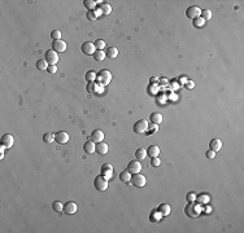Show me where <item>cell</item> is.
<instances>
[{
	"label": "cell",
	"mask_w": 244,
	"mask_h": 233,
	"mask_svg": "<svg viewBox=\"0 0 244 233\" xmlns=\"http://www.w3.org/2000/svg\"><path fill=\"white\" fill-rule=\"evenodd\" d=\"M185 213H186L187 216H190V218H197L199 214L201 213V209H200V206L196 205L195 202H188V205H187L186 209H185Z\"/></svg>",
	"instance_id": "1"
},
{
	"label": "cell",
	"mask_w": 244,
	"mask_h": 233,
	"mask_svg": "<svg viewBox=\"0 0 244 233\" xmlns=\"http://www.w3.org/2000/svg\"><path fill=\"white\" fill-rule=\"evenodd\" d=\"M96 79L99 80V83L101 85H108L112 80V73L107 69H103V70L99 71V74L96 75Z\"/></svg>",
	"instance_id": "2"
},
{
	"label": "cell",
	"mask_w": 244,
	"mask_h": 233,
	"mask_svg": "<svg viewBox=\"0 0 244 233\" xmlns=\"http://www.w3.org/2000/svg\"><path fill=\"white\" fill-rule=\"evenodd\" d=\"M94 185H95V188H96L98 191H100V192L105 191V189L108 188V179H105V178H104V176H101V175H99V176H96V178H95Z\"/></svg>",
	"instance_id": "3"
},
{
	"label": "cell",
	"mask_w": 244,
	"mask_h": 233,
	"mask_svg": "<svg viewBox=\"0 0 244 233\" xmlns=\"http://www.w3.org/2000/svg\"><path fill=\"white\" fill-rule=\"evenodd\" d=\"M148 129V122L146 119H139L134 123V132L135 133H144Z\"/></svg>",
	"instance_id": "4"
},
{
	"label": "cell",
	"mask_w": 244,
	"mask_h": 233,
	"mask_svg": "<svg viewBox=\"0 0 244 233\" xmlns=\"http://www.w3.org/2000/svg\"><path fill=\"white\" fill-rule=\"evenodd\" d=\"M130 181L133 183V185H135V187H138V188H143L147 183L144 175H142V174H134L131 176V180Z\"/></svg>",
	"instance_id": "5"
},
{
	"label": "cell",
	"mask_w": 244,
	"mask_h": 233,
	"mask_svg": "<svg viewBox=\"0 0 244 233\" xmlns=\"http://www.w3.org/2000/svg\"><path fill=\"white\" fill-rule=\"evenodd\" d=\"M100 172H101L100 175L109 180V179L113 178V166L109 165V163H104V165L101 166V168H100Z\"/></svg>",
	"instance_id": "6"
},
{
	"label": "cell",
	"mask_w": 244,
	"mask_h": 233,
	"mask_svg": "<svg viewBox=\"0 0 244 233\" xmlns=\"http://www.w3.org/2000/svg\"><path fill=\"white\" fill-rule=\"evenodd\" d=\"M200 14H201V9L196 5H191V7L187 8V11H186V16L188 17V18H192V20L200 17Z\"/></svg>",
	"instance_id": "7"
},
{
	"label": "cell",
	"mask_w": 244,
	"mask_h": 233,
	"mask_svg": "<svg viewBox=\"0 0 244 233\" xmlns=\"http://www.w3.org/2000/svg\"><path fill=\"white\" fill-rule=\"evenodd\" d=\"M142 170V163L139 162V159H135V161H131L129 162L127 165V171L130 172V174H139Z\"/></svg>",
	"instance_id": "8"
},
{
	"label": "cell",
	"mask_w": 244,
	"mask_h": 233,
	"mask_svg": "<svg viewBox=\"0 0 244 233\" xmlns=\"http://www.w3.org/2000/svg\"><path fill=\"white\" fill-rule=\"evenodd\" d=\"M46 61L50 65H56L59 62V54L57 52H55L53 49H50L46 52Z\"/></svg>",
	"instance_id": "9"
},
{
	"label": "cell",
	"mask_w": 244,
	"mask_h": 233,
	"mask_svg": "<svg viewBox=\"0 0 244 233\" xmlns=\"http://www.w3.org/2000/svg\"><path fill=\"white\" fill-rule=\"evenodd\" d=\"M81 51L83 52L85 54L91 56V54H94V53H95L96 48H95V44H94V43H91V42H86V43H83V44H82Z\"/></svg>",
	"instance_id": "10"
},
{
	"label": "cell",
	"mask_w": 244,
	"mask_h": 233,
	"mask_svg": "<svg viewBox=\"0 0 244 233\" xmlns=\"http://www.w3.org/2000/svg\"><path fill=\"white\" fill-rule=\"evenodd\" d=\"M13 144H14V139H13V136L11 135V133H5V135H3L2 137V146H4V148L7 149H11Z\"/></svg>",
	"instance_id": "11"
},
{
	"label": "cell",
	"mask_w": 244,
	"mask_h": 233,
	"mask_svg": "<svg viewBox=\"0 0 244 233\" xmlns=\"http://www.w3.org/2000/svg\"><path fill=\"white\" fill-rule=\"evenodd\" d=\"M70 139V136H69L68 132L65 131H59L57 133H55V140L59 142V144H66Z\"/></svg>",
	"instance_id": "12"
},
{
	"label": "cell",
	"mask_w": 244,
	"mask_h": 233,
	"mask_svg": "<svg viewBox=\"0 0 244 233\" xmlns=\"http://www.w3.org/2000/svg\"><path fill=\"white\" fill-rule=\"evenodd\" d=\"M52 49L57 53H61V52H65L66 51V43L64 40H53L52 43Z\"/></svg>",
	"instance_id": "13"
},
{
	"label": "cell",
	"mask_w": 244,
	"mask_h": 233,
	"mask_svg": "<svg viewBox=\"0 0 244 233\" xmlns=\"http://www.w3.org/2000/svg\"><path fill=\"white\" fill-rule=\"evenodd\" d=\"M90 140L94 142H101L104 140V132L101 129H94L90 135Z\"/></svg>",
	"instance_id": "14"
},
{
	"label": "cell",
	"mask_w": 244,
	"mask_h": 233,
	"mask_svg": "<svg viewBox=\"0 0 244 233\" xmlns=\"http://www.w3.org/2000/svg\"><path fill=\"white\" fill-rule=\"evenodd\" d=\"M77 210H78V206H77L75 202H73V201H68L64 205V213L68 214V215L74 214Z\"/></svg>",
	"instance_id": "15"
},
{
	"label": "cell",
	"mask_w": 244,
	"mask_h": 233,
	"mask_svg": "<svg viewBox=\"0 0 244 233\" xmlns=\"http://www.w3.org/2000/svg\"><path fill=\"white\" fill-rule=\"evenodd\" d=\"M222 148V141L218 139V137H214V139H212L210 142H209V149L213 150V152H218Z\"/></svg>",
	"instance_id": "16"
},
{
	"label": "cell",
	"mask_w": 244,
	"mask_h": 233,
	"mask_svg": "<svg viewBox=\"0 0 244 233\" xmlns=\"http://www.w3.org/2000/svg\"><path fill=\"white\" fill-rule=\"evenodd\" d=\"M108 150H109V148H108V145L105 144V142H98L96 144V148H95V152H96L98 154L100 155H104L108 153Z\"/></svg>",
	"instance_id": "17"
},
{
	"label": "cell",
	"mask_w": 244,
	"mask_h": 233,
	"mask_svg": "<svg viewBox=\"0 0 244 233\" xmlns=\"http://www.w3.org/2000/svg\"><path fill=\"white\" fill-rule=\"evenodd\" d=\"M157 211L162 215V216H168V215L170 214V211H172V207H170V205H168V203H161L157 207Z\"/></svg>",
	"instance_id": "18"
},
{
	"label": "cell",
	"mask_w": 244,
	"mask_h": 233,
	"mask_svg": "<svg viewBox=\"0 0 244 233\" xmlns=\"http://www.w3.org/2000/svg\"><path fill=\"white\" fill-rule=\"evenodd\" d=\"M95 148H96V145H95V142L91 141V140L86 141L83 144V150H85V153H87V154H92L95 152Z\"/></svg>",
	"instance_id": "19"
},
{
	"label": "cell",
	"mask_w": 244,
	"mask_h": 233,
	"mask_svg": "<svg viewBox=\"0 0 244 233\" xmlns=\"http://www.w3.org/2000/svg\"><path fill=\"white\" fill-rule=\"evenodd\" d=\"M147 154L149 155L151 158H156V157H159V154H160V148L157 145H151L149 148L147 149Z\"/></svg>",
	"instance_id": "20"
},
{
	"label": "cell",
	"mask_w": 244,
	"mask_h": 233,
	"mask_svg": "<svg viewBox=\"0 0 244 233\" xmlns=\"http://www.w3.org/2000/svg\"><path fill=\"white\" fill-rule=\"evenodd\" d=\"M149 119H151V122L153 123V124H160L164 120L162 115H161L160 113H152L151 116H149Z\"/></svg>",
	"instance_id": "21"
},
{
	"label": "cell",
	"mask_w": 244,
	"mask_h": 233,
	"mask_svg": "<svg viewBox=\"0 0 244 233\" xmlns=\"http://www.w3.org/2000/svg\"><path fill=\"white\" fill-rule=\"evenodd\" d=\"M105 54H107V57H109V58H116L117 56H118V49H117L116 47H109L108 51L105 52Z\"/></svg>",
	"instance_id": "22"
},
{
	"label": "cell",
	"mask_w": 244,
	"mask_h": 233,
	"mask_svg": "<svg viewBox=\"0 0 244 233\" xmlns=\"http://www.w3.org/2000/svg\"><path fill=\"white\" fill-rule=\"evenodd\" d=\"M100 9H101L103 14L108 16V14H109V13L112 12V7H111L109 4H108V3H105V2H104V3H101V4H100Z\"/></svg>",
	"instance_id": "23"
},
{
	"label": "cell",
	"mask_w": 244,
	"mask_h": 233,
	"mask_svg": "<svg viewBox=\"0 0 244 233\" xmlns=\"http://www.w3.org/2000/svg\"><path fill=\"white\" fill-rule=\"evenodd\" d=\"M196 201H197L200 205H205V203H208V202H209V196H208V194L201 193L200 196H196Z\"/></svg>",
	"instance_id": "24"
},
{
	"label": "cell",
	"mask_w": 244,
	"mask_h": 233,
	"mask_svg": "<svg viewBox=\"0 0 244 233\" xmlns=\"http://www.w3.org/2000/svg\"><path fill=\"white\" fill-rule=\"evenodd\" d=\"M120 180L121 181H125V183H129L131 180V174L129 171H122L120 174Z\"/></svg>",
	"instance_id": "25"
},
{
	"label": "cell",
	"mask_w": 244,
	"mask_h": 233,
	"mask_svg": "<svg viewBox=\"0 0 244 233\" xmlns=\"http://www.w3.org/2000/svg\"><path fill=\"white\" fill-rule=\"evenodd\" d=\"M48 62L46 61V60H39L37 62V69L38 70H48Z\"/></svg>",
	"instance_id": "26"
},
{
	"label": "cell",
	"mask_w": 244,
	"mask_h": 233,
	"mask_svg": "<svg viewBox=\"0 0 244 233\" xmlns=\"http://www.w3.org/2000/svg\"><path fill=\"white\" fill-rule=\"evenodd\" d=\"M55 140V133H52V132H47V133H44L43 135V141L46 142V144H51L52 141Z\"/></svg>",
	"instance_id": "27"
},
{
	"label": "cell",
	"mask_w": 244,
	"mask_h": 233,
	"mask_svg": "<svg viewBox=\"0 0 244 233\" xmlns=\"http://www.w3.org/2000/svg\"><path fill=\"white\" fill-rule=\"evenodd\" d=\"M146 155H147V150L144 148H139V149H136V152H135V157L138 159H144Z\"/></svg>",
	"instance_id": "28"
},
{
	"label": "cell",
	"mask_w": 244,
	"mask_h": 233,
	"mask_svg": "<svg viewBox=\"0 0 244 233\" xmlns=\"http://www.w3.org/2000/svg\"><path fill=\"white\" fill-rule=\"evenodd\" d=\"M92 56H94V58L96 60V61H103V60L107 57V54L104 53L103 51H95V53Z\"/></svg>",
	"instance_id": "29"
},
{
	"label": "cell",
	"mask_w": 244,
	"mask_h": 233,
	"mask_svg": "<svg viewBox=\"0 0 244 233\" xmlns=\"http://www.w3.org/2000/svg\"><path fill=\"white\" fill-rule=\"evenodd\" d=\"M96 3H98V2H94V0H85V2H83V5H85L88 11H92V9H95V7H96Z\"/></svg>",
	"instance_id": "30"
},
{
	"label": "cell",
	"mask_w": 244,
	"mask_h": 233,
	"mask_svg": "<svg viewBox=\"0 0 244 233\" xmlns=\"http://www.w3.org/2000/svg\"><path fill=\"white\" fill-rule=\"evenodd\" d=\"M52 209H53L56 213H61V211H64V205L61 203L60 201H55L53 203H52Z\"/></svg>",
	"instance_id": "31"
},
{
	"label": "cell",
	"mask_w": 244,
	"mask_h": 233,
	"mask_svg": "<svg viewBox=\"0 0 244 233\" xmlns=\"http://www.w3.org/2000/svg\"><path fill=\"white\" fill-rule=\"evenodd\" d=\"M200 17H201L204 21H209V20L212 18V11H209V9L201 11V14H200Z\"/></svg>",
	"instance_id": "32"
},
{
	"label": "cell",
	"mask_w": 244,
	"mask_h": 233,
	"mask_svg": "<svg viewBox=\"0 0 244 233\" xmlns=\"http://www.w3.org/2000/svg\"><path fill=\"white\" fill-rule=\"evenodd\" d=\"M96 73H95V71H92V70H90V71H87L86 73V79H87V82H88V83H90V82H94L95 79H96Z\"/></svg>",
	"instance_id": "33"
},
{
	"label": "cell",
	"mask_w": 244,
	"mask_h": 233,
	"mask_svg": "<svg viewBox=\"0 0 244 233\" xmlns=\"http://www.w3.org/2000/svg\"><path fill=\"white\" fill-rule=\"evenodd\" d=\"M161 218H162V215H161L157 210L153 211V213L151 214V222H160Z\"/></svg>",
	"instance_id": "34"
},
{
	"label": "cell",
	"mask_w": 244,
	"mask_h": 233,
	"mask_svg": "<svg viewBox=\"0 0 244 233\" xmlns=\"http://www.w3.org/2000/svg\"><path fill=\"white\" fill-rule=\"evenodd\" d=\"M94 44H95V48H96V51H103V48L105 47V42L101 40V39H98Z\"/></svg>",
	"instance_id": "35"
},
{
	"label": "cell",
	"mask_w": 244,
	"mask_h": 233,
	"mask_svg": "<svg viewBox=\"0 0 244 233\" xmlns=\"http://www.w3.org/2000/svg\"><path fill=\"white\" fill-rule=\"evenodd\" d=\"M204 25H205V21L201 17H197V18L194 20V26H196V27H203Z\"/></svg>",
	"instance_id": "36"
},
{
	"label": "cell",
	"mask_w": 244,
	"mask_h": 233,
	"mask_svg": "<svg viewBox=\"0 0 244 233\" xmlns=\"http://www.w3.org/2000/svg\"><path fill=\"white\" fill-rule=\"evenodd\" d=\"M51 38L53 39V40H61V33L59 30H53V31L51 33Z\"/></svg>",
	"instance_id": "37"
},
{
	"label": "cell",
	"mask_w": 244,
	"mask_h": 233,
	"mask_svg": "<svg viewBox=\"0 0 244 233\" xmlns=\"http://www.w3.org/2000/svg\"><path fill=\"white\" fill-rule=\"evenodd\" d=\"M87 18H88L90 21H95L98 18V16H96V13H95V11H88V13H87Z\"/></svg>",
	"instance_id": "38"
},
{
	"label": "cell",
	"mask_w": 244,
	"mask_h": 233,
	"mask_svg": "<svg viewBox=\"0 0 244 233\" xmlns=\"http://www.w3.org/2000/svg\"><path fill=\"white\" fill-rule=\"evenodd\" d=\"M187 201L188 202H195L196 201V194L194 192H190L188 194H187Z\"/></svg>",
	"instance_id": "39"
},
{
	"label": "cell",
	"mask_w": 244,
	"mask_h": 233,
	"mask_svg": "<svg viewBox=\"0 0 244 233\" xmlns=\"http://www.w3.org/2000/svg\"><path fill=\"white\" fill-rule=\"evenodd\" d=\"M87 92H88V93H94V92H95V84H94V82H90V83L87 84Z\"/></svg>",
	"instance_id": "40"
},
{
	"label": "cell",
	"mask_w": 244,
	"mask_h": 233,
	"mask_svg": "<svg viewBox=\"0 0 244 233\" xmlns=\"http://www.w3.org/2000/svg\"><path fill=\"white\" fill-rule=\"evenodd\" d=\"M151 165L153 166V167H159V166L161 165V161H160L157 157H156V158H152V159H151Z\"/></svg>",
	"instance_id": "41"
},
{
	"label": "cell",
	"mask_w": 244,
	"mask_h": 233,
	"mask_svg": "<svg viewBox=\"0 0 244 233\" xmlns=\"http://www.w3.org/2000/svg\"><path fill=\"white\" fill-rule=\"evenodd\" d=\"M47 71H48L50 74H56V73H57V66H56V65H50Z\"/></svg>",
	"instance_id": "42"
},
{
	"label": "cell",
	"mask_w": 244,
	"mask_h": 233,
	"mask_svg": "<svg viewBox=\"0 0 244 233\" xmlns=\"http://www.w3.org/2000/svg\"><path fill=\"white\" fill-rule=\"evenodd\" d=\"M205 155H207V158H209V159H213V158H216V152H213V150L209 149L208 152L205 153Z\"/></svg>",
	"instance_id": "43"
},
{
	"label": "cell",
	"mask_w": 244,
	"mask_h": 233,
	"mask_svg": "<svg viewBox=\"0 0 244 233\" xmlns=\"http://www.w3.org/2000/svg\"><path fill=\"white\" fill-rule=\"evenodd\" d=\"M157 129H159L157 124H153V126H152V128H149V127H148L147 132H148V133H149V135H151V133H155V132H157Z\"/></svg>",
	"instance_id": "44"
},
{
	"label": "cell",
	"mask_w": 244,
	"mask_h": 233,
	"mask_svg": "<svg viewBox=\"0 0 244 233\" xmlns=\"http://www.w3.org/2000/svg\"><path fill=\"white\" fill-rule=\"evenodd\" d=\"M192 87H194L192 82H188V83H187V88H188V89H191V88H192Z\"/></svg>",
	"instance_id": "45"
},
{
	"label": "cell",
	"mask_w": 244,
	"mask_h": 233,
	"mask_svg": "<svg viewBox=\"0 0 244 233\" xmlns=\"http://www.w3.org/2000/svg\"><path fill=\"white\" fill-rule=\"evenodd\" d=\"M205 210H207V214H210L212 213V207H209V206H207Z\"/></svg>",
	"instance_id": "46"
},
{
	"label": "cell",
	"mask_w": 244,
	"mask_h": 233,
	"mask_svg": "<svg viewBox=\"0 0 244 233\" xmlns=\"http://www.w3.org/2000/svg\"><path fill=\"white\" fill-rule=\"evenodd\" d=\"M159 79L157 78H151V83H153V82H157Z\"/></svg>",
	"instance_id": "47"
}]
</instances>
